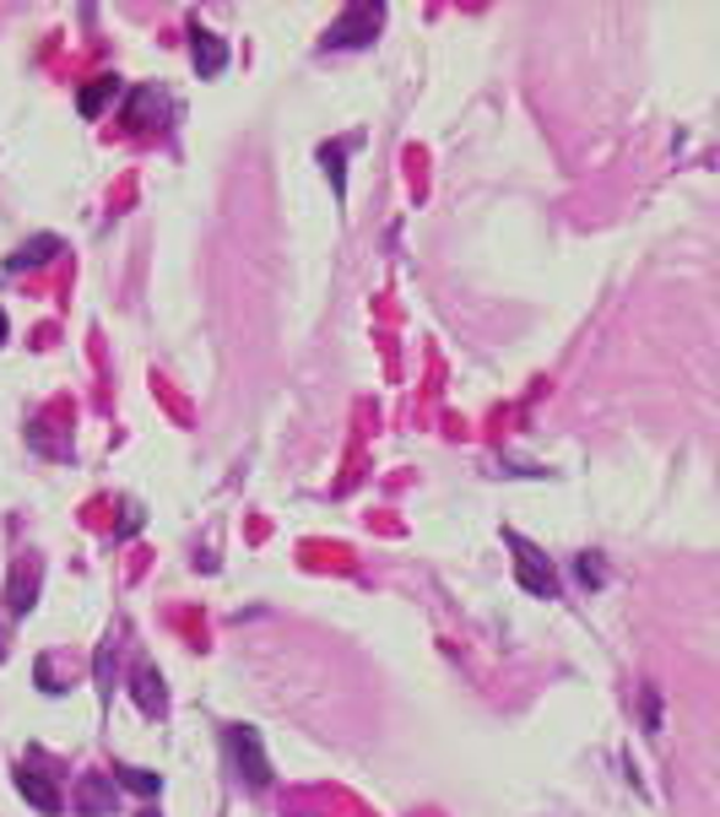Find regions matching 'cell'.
<instances>
[{"label": "cell", "instance_id": "cell-2", "mask_svg": "<svg viewBox=\"0 0 720 817\" xmlns=\"http://www.w3.org/2000/svg\"><path fill=\"white\" fill-rule=\"evenodd\" d=\"M228 758H233V769L250 790L271 785V758H266V741H260L254 726H228Z\"/></svg>", "mask_w": 720, "mask_h": 817}, {"label": "cell", "instance_id": "cell-10", "mask_svg": "<svg viewBox=\"0 0 720 817\" xmlns=\"http://www.w3.org/2000/svg\"><path fill=\"white\" fill-rule=\"evenodd\" d=\"M33 596H39V564H17V574H11V617L33 612Z\"/></svg>", "mask_w": 720, "mask_h": 817}, {"label": "cell", "instance_id": "cell-5", "mask_svg": "<svg viewBox=\"0 0 720 817\" xmlns=\"http://www.w3.org/2000/svg\"><path fill=\"white\" fill-rule=\"evenodd\" d=\"M120 807V785H114V775H82V785H77V813L82 817H109Z\"/></svg>", "mask_w": 720, "mask_h": 817}, {"label": "cell", "instance_id": "cell-13", "mask_svg": "<svg viewBox=\"0 0 720 817\" xmlns=\"http://www.w3.org/2000/svg\"><path fill=\"white\" fill-rule=\"evenodd\" d=\"M92 671H98V694L109 698V694H114V639H103V645H98V660H92Z\"/></svg>", "mask_w": 720, "mask_h": 817}, {"label": "cell", "instance_id": "cell-15", "mask_svg": "<svg viewBox=\"0 0 720 817\" xmlns=\"http://www.w3.org/2000/svg\"><path fill=\"white\" fill-rule=\"evenodd\" d=\"M644 731H661V694L644 688Z\"/></svg>", "mask_w": 720, "mask_h": 817}, {"label": "cell", "instance_id": "cell-8", "mask_svg": "<svg viewBox=\"0 0 720 817\" xmlns=\"http://www.w3.org/2000/svg\"><path fill=\"white\" fill-rule=\"evenodd\" d=\"M114 98H120V77H92V82L77 92V109H82V120H98Z\"/></svg>", "mask_w": 720, "mask_h": 817}, {"label": "cell", "instance_id": "cell-1", "mask_svg": "<svg viewBox=\"0 0 720 817\" xmlns=\"http://www.w3.org/2000/svg\"><path fill=\"white\" fill-rule=\"evenodd\" d=\"M504 541L514 547V579H520V590L526 596H542V601H558V574L542 558V547H531L526 536H514V531H504Z\"/></svg>", "mask_w": 720, "mask_h": 817}, {"label": "cell", "instance_id": "cell-7", "mask_svg": "<svg viewBox=\"0 0 720 817\" xmlns=\"http://www.w3.org/2000/svg\"><path fill=\"white\" fill-rule=\"evenodd\" d=\"M60 249H66V245H60L54 233H39V239H28V245H17L11 255H6V271H33V266H49Z\"/></svg>", "mask_w": 720, "mask_h": 817}, {"label": "cell", "instance_id": "cell-6", "mask_svg": "<svg viewBox=\"0 0 720 817\" xmlns=\"http://www.w3.org/2000/svg\"><path fill=\"white\" fill-rule=\"evenodd\" d=\"M190 60H196L201 77H222V71H228V43L217 39L212 28L196 22V28H190Z\"/></svg>", "mask_w": 720, "mask_h": 817}, {"label": "cell", "instance_id": "cell-9", "mask_svg": "<svg viewBox=\"0 0 720 817\" xmlns=\"http://www.w3.org/2000/svg\"><path fill=\"white\" fill-rule=\"evenodd\" d=\"M130 688H136V704L147 709V715H163V704H169V694H163V677L141 660L136 666V677H130Z\"/></svg>", "mask_w": 720, "mask_h": 817}, {"label": "cell", "instance_id": "cell-12", "mask_svg": "<svg viewBox=\"0 0 720 817\" xmlns=\"http://www.w3.org/2000/svg\"><path fill=\"white\" fill-rule=\"evenodd\" d=\"M114 785H130V790H141V796H158V790H163V775H152V769H130V764H120V769H114Z\"/></svg>", "mask_w": 720, "mask_h": 817}, {"label": "cell", "instance_id": "cell-11", "mask_svg": "<svg viewBox=\"0 0 720 817\" xmlns=\"http://www.w3.org/2000/svg\"><path fill=\"white\" fill-rule=\"evenodd\" d=\"M320 163H326V173H331V185H337V196H347V141H326L320 147Z\"/></svg>", "mask_w": 720, "mask_h": 817}, {"label": "cell", "instance_id": "cell-3", "mask_svg": "<svg viewBox=\"0 0 720 817\" xmlns=\"http://www.w3.org/2000/svg\"><path fill=\"white\" fill-rule=\"evenodd\" d=\"M384 28V6H347L337 22L326 28V49H369L374 43V33Z\"/></svg>", "mask_w": 720, "mask_h": 817}, {"label": "cell", "instance_id": "cell-17", "mask_svg": "<svg viewBox=\"0 0 720 817\" xmlns=\"http://www.w3.org/2000/svg\"><path fill=\"white\" fill-rule=\"evenodd\" d=\"M136 817H158V813H152V807H141V813H136Z\"/></svg>", "mask_w": 720, "mask_h": 817}, {"label": "cell", "instance_id": "cell-16", "mask_svg": "<svg viewBox=\"0 0 720 817\" xmlns=\"http://www.w3.org/2000/svg\"><path fill=\"white\" fill-rule=\"evenodd\" d=\"M6 330H11V326H6V309H0V347H6Z\"/></svg>", "mask_w": 720, "mask_h": 817}, {"label": "cell", "instance_id": "cell-4", "mask_svg": "<svg viewBox=\"0 0 720 817\" xmlns=\"http://www.w3.org/2000/svg\"><path fill=\"white\" fill-rule=\"evenodd\" d=\"M17 790H22V801H28L33 813H43V817L66 813V796L54 790V779L43 775L39 764H22V769H17Z\"/></svg>", "mask_w": 720, "mask_h": 817}, {"label": "cell", "instance_id": "cell-14", "mask_svg": "<svg viewBox=\"0 0 720 817\" xmlns=\"http://www.w3.org/2000/svg\"><path fill=\"white\" fill-rule=\"evenodd\" d=\"M574 574H580V585H591V590L607 585V569H601V558H596V552H580V558H574Z\"/></svg>", "mask_w": 720, "mask_h": 817}]
</instances>
